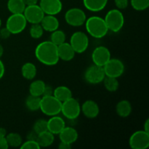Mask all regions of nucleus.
I'll list each match as a JSON object with an SVG mask.
<instances>
[{
    "label": "nucleus",
    "mask_w": 149,
    "mask_h": 149,
    "mask_svg": "<svg viewBox=\"0 0 149 149\" xmlns=\"http://www.w3.org/2000/svg\"><path fill=\"white\" fill-rule=\"evenodd\" d=\"M49 131H45L39 134L36 138V142L39 144L40 148H46L52 145L55 141V137Z\"/></svg>",
    "instance_id": "412c9836"
},
{
    "label": "nucleus",
    "mask_w": 149,
    "mask_h": 149,
    "mask_svg": "<svg viewBox=\"0 0 149 149\" xmlns=\"http://www.w3.org/2000/svg\"><path fill=\"white\" fill-rule=\"evenodd\" d=\"M58 148L60 149H70L71 148V144L61 142L59 143V146H58Z\"/></svg>",
    "instance_id": "ea45409f"
},
{
    "label": "nucleus",
    "mask_w": 149,
    "mask_h": 149,
    "mask_svg": "<svg viewBox=\"0 0 149 149\" xmlns=\"http://www.w3.org/2000/svg\"><path fill=\"white\" fill-rule=\"evenodd\" d=\"M1 18H0V28H1Z\"/></svg>",
    "instance_id": "49530a36"
},
{
    "label": "nucleus",
    "mask_w": 149,
    "mask_h": 149,
    "mask_svg": "<svg viewBox=\"0 0 149 149\" xmlns=\"http://www.w3.org/2000/svg\"><path fill=\"white\" fill-rule=\"evenodd\" d=\"M40 24L44 31L50 33L58 29L60 26L58 19L55 17V15H45L42 21L40 22Z\"/></svg>",
    "instance_id": "6ab92c4d"
},
{
    "label": "nucleus",
    "mask_w": 149,
    "mask_h": 149,
    "mask_svg": "<svg viewBox=\"0 0 149 149\" xmlns=\"http://www.w3.org/2000/svg\"><path fill=\"white\" fill-rule=\"evenodd\" d=\"M132 108L130 102L127 100H120L116 104V113L122 118H126L127 116H129L130 115L131 112H132Z\"/></svg>",
    "instance_id": "4be33fe9"
},
{
    "label": "nucleus",
    "mask_w": 149,
    "mask_h": 149,
    "mask_svg": "<svg viewBox=\"0 0 149 149\" xmlns=\"http://www.w3.org/2000/svg\"><path fill=\"white\" fill-rule=\"evenodd\" d=\"M58 53L59 59L64 61H70L75 56V51L70 43L63 42L58 46Z\"/></svg>",
    "instance_id": "a211bd4d"
},
{
    "label": "nucleus",
    "mask_w": 149,
    "mask_h": 149,
    "mask_svg": "<svg viewBox=\"0 0 149 149\" xmlns=\"http://www.w3.org/2000/svg\"><path fill=\"white\" fill-rule=\"evenodd\" d=\"M62 102L54 95L42 96L41 97L40 110L47 116H52L58 115L61 111Z\"/></svg>",
    "instance_id": "20e7f679"
},
{
    "label": "nucleus",
    "mask_w": 149,
    "mask_h": 149,
    "mask_svg": "<svg viewBox=\"0 0 149 149\" xmlns=\"http://www.w3.org/2000/svg\"><path fill=\"white\" fill-rule=\"evenodd\" d=\"M103 85H104L106 90L109 92H111V93L116 92L119 89V82L118 81L117 78L106 76L104 79H103Z\"/></svg>",
    "instance_id": "bb28decb"
},
{
    "label": "nucleus",
    "mask_w": 149,
    "mask_h": 149,
    "mask_svg": "<svg viewBox=\"0 0 149 149\" xmlns=\"http://www.w3.org/2000/svg\"><path fill=\"white\" fill-rule=\"evenodd\" d=\"M130 147L132 149H146L149 146V133L146 131H135L129 139Z\"/></svg>",
    "instance_id": "9b49d317"
},
{
    "label": "nucleus",
    "mask_w": 149,
    "mask_h": 149,
    "mask_svg": "<svg viewBox=\"0 0 149 149\" xmlns=\"http://www.w3.org/2000/svg\"><path fill=\"white\" fill-rule=\"evenodd\" d=\"M148 127H149V119H147L146 120L145 123H144L143 130L146 131V132H148V133H149V132H148V130H149Z\"/></svg>",
    "instance_id": "37998d69"
},
{
    "label": "nucleus",
    "mask_w": 149,
    "mask_h": 149,
    "mask_svg": "<svg viewBox=\"0 0 149 149\" xmlns=\"http://www.w3.org/2000/svg\"><path fill=\"white\" fill-rule=\"evenodd\" d=\"M81 112L89 119H94L97 117L100 112V109L95 101L87 100L81 106Z\"/></svg>",
    "instance_id": "2eb2a0df"
},
{
    "label": "nucleus",
    "mask_w": 149,
    "mask_h": 149,
    "mask_svg": "<svg viewBox=\"0 0 149 149\" xmlns=\"http://www.w3.org/2000/svg\"><path fill=\"white\" fill-rule=\"evenodd\" d=\"M9 148L5 137H0V149H7Z\"/></svg>",
    "instance_id": "4c0bfd02"
},
{
    "label": "nucleus",
    "mask_w": 149,
    "mask_h": 149,
    "mask_svg": "<svg viewBox=\"0 0 149 149\" xmlns=\"http://www.w3.org/2000/svg\"><path fill=\"white\" fill-rule=\"evenodd\" d=\"M33 130L36 132L38 135L45 131H47V121L43 119L36 120L33 124Z\"/></svg>",
    "instance_id": "473e14b6"
},
{
    "label": "nucleus",
    "mask_w": 149,
    "mask_h": 149,
    "mask_svg": "<svg viewBox=\"0 0 149 149\" xmlns=\"http://www.w3.org/2000/svg\"><path fill=\"white\" fill-rule=\"evenodd\" d=\"M58 135H59L60 141L61 142L66 143L71 145L77 141L79 136L78 132L75 128L66 126L62 130V131Z\"/></svg>",
    "instance_id": "dca6fc26"
},
{
    "label": "nucleus",
    "mask_w": 149,
    "mask_h": 149,
    "mask_svg": "<svg viewBox=\"0 0 149 149\" xmlns=\"http://www.w3.org/2000/svg\"><path fill=\"white\" fill-rule=\"evenodd\" d=\"M4 72H5V68H4V65L2 61L0 59V79L3 77L4 76Z\"/></svg>",
    "instance_id": "a19ab883"
},
{
    "label": "nucleus",
    "mask_w": 149,
    "mask_h": 149,
    "mask_svg": "<svg viewBox=\"0 0 149 149\" xmlns=\"http://www.w3.org/2000/svg\"><path fill=\"white\" fill-rule=\"evenodd\" d=\"M53 95L61 102H63L73 97L72 92L66 86H58L54 90Z\"/></svg>",
    "instance_id": "5701e85b"
},
{
    "label": "nucleus",
    "mask_w": 149,
    "mask_h": 149,
    "mask_svg": "<svg viewBox=\"0 0 149 149\" xmlns=\"http://www.w3.org/2000/svg\"><path fill=\"white\" fill-rule=\"evenodd\" d=\"M65 127V121L58 115L51 116L50 119L47 120V130L53 135H58Z\"/></svg>",
    "instance_id": "f3484780"
},
{
    "label": "nucleus",
    "mask_w": 149,
    "mask_h": 149,
    "mask_svg": "<svg viewBox=\"0 0 149 149\" xmlns=\"http://www.w3.org/2000/svg\"><path fill=\"white\" fill-rule=\"evenodd\" d=\"M106 74L103 67L95 64L90 65L84 72V79L87 83L91 84H97L103 82Z\"/></svg>",
    "instance_id": "1a4fd4ad"
},
{
    "label": "nucleus",
    "mask_w": 149,
    "mask_h": 149,
    "mask_svg": "<svg viewBox=\"0 0 149 149\" xmlns=\"http://www.w3.org/2000/svg\"><path fill=\"white\" fill-rule=\"evenodd\" d=\"M7 135V130L4 128L0 127V137H6Z\"/></svg>",
    "instance_id": "c03bdc74"
},
{
    "label": "nucleus",
    "mask_w": 149,
    "mask_h": 149,
    "mask_svg": "<svg viewBox=\"0 0 149 149\" xmlns=\"http://www.w3.org/2000/svg\"><path fill=\"white\" fill-rule=\"evenodd\" d=\"M70 45L76 53H83L89 46V38L83 31H76L70 38Z\"/></svg>",
    "instance_id": "6e6552de"
},
{
    "label": "nucleus",
    "mask_w": 149,
    "mask_h": 149,
    "mask_svg": "<svg viewBox=\"0 0 149 149\" xmlns=\"http://www.w3.org/2000/svg\"><path fill=\"white\" fill-rule=\"evenodd\" d=\"M65 20L67 24L74 27H79L84 24L87 16L83 10L77 7H74L67 10L65 13Z\"/></svg>",
    "instance_id": "0eeeda50"
},
{
    "label": "nucleus",
    "mask_w": 149,
    "mask_h": 149,
    "mask_svg": "<svg viewBox=\"0 0 149 149\" xmlns=\"http://www.w3.org/2000/svg\"><path fill=\"white\" fill-rule=\"evenodd\" d=\"M62 114L69 120H75L81 113V105L74 97L62 102L61 111Z\"/></svg>",
    "instance_id": "39448f33"
},
{
    "label": "nucleus",
    "mask_w": 149,
    "mask_h": 149,
    "mask_svg": "<svg viewBox=\"0 0 149 149\" xmlns=\"http://www.w3.org/2000/svg\"><path fill=\"white\" fill-rule=\"evenodd\" d=\"M7 6L12 14L23 13L26 7L23 0H8Z\"/></svg>",
    "instance_id": "a878e982"
},
{
    "label": "nucleus",
    "mask_w": 149,
    "mask_h": 149,
    "mask_svg": "<svg viewBox=\"0 0 149 149\" xmlns=\"http://www.w3.org/2000/svg\"><path fill=\"white\" fill-rule=\"evenodd\" d=\"M44 29L42 27L40 23H34L32 24L29 29V33H30L31 37L33 39H40L44 33Z\"/></svg>",
    "instance_id": "7c9ffc66"
},
{
    "label": "nucleus",
    "mask_w": 149,
    "mask_h": 149,
    "mask_svg": "<svg viewBox=\"0 0 149 149\" xmlns=\"http://www.w3.org/2000/svg\"><path fill=\"white\" fill-rule=\"evenodd\" d=\"M51 33H52L50 35V40L49 41H51L55 45L58 46V45H61V44L65 42L66 36H65V33L63 31L57 29V30L54 31Z\"/></svg>",
    "instance_id": "c756f323"
},
{
    "label": "nucleus",
    "mask_w": 149,
    "mask_h": 149,
    "mask_svg": "<svg viewBox=\"0 0 149 149\" xmlns=\"http://www.w3.org/2000/svg\"><path fill=\"white\" fill-rule=\"evenodd\" d=\"M23 1L25 3V4H26V6H29L38 4V1L39 0H23Z\"/></svg>",
    "instance_id": "79ce46f5"
},
{
    "label": "nucleus",
    "mask_w": 149,
    "mask_h": 149,
    "mask_svg": "<svg viewBox=\"0 0 149 149\" xmlns=\"http://www.w3.org/2000/svg\"><path fill=\"white\" fill-rule=\"evenodd\" d=\"M10 35H11V33H10V31H9L6 27L0 29V38H1V39H8L10 36Z\"/></svg>",
    "instance_id": "c9c22d12"
},
{
    "label": "nucleus",
    "mask_w": 149,
    "mask_h": 149,
    "mask_svg": "<svg viewBox=\"0 0 149 149\" xmlns=\"http://www.w3.org/2000/svg\"><path fill=\"white\" fill-rule=\"evenodd\" d=\"M131 6L137 11H143L149 7V0H130Z\"/></svg>",
    "instance_id": "2f4dec72"
},
{
    "label": "nucleus",
    "mask_w": 149,
    "mask_h": 149,
    "mask_svg": "<svg viewBox=\"0 0 149 149\" xmlns=\"http://www.w3.org/2000/svg\"><path fill=\"white\" fill-rule=\"evenodd\" d=\"M4 54V48H3L2 45H0V58H1V56L3 55Z\"/></svg>",
    "instance_id": "a18cd8bd"
},
{
    "label": "nucleus",
    "mask_w": 149,
    "mask_h": 149,
    "mask_svg": "<svg viewBox=\"0 0 149 149\" xmlns=\"http://www.w3.org/2000/svg\"><path fill=\"white\" fill-rule=\"evenodd\" d=\"M27 20L23 13L12 14L7 18L5 27L10 31L11 34H18L25 30Z\"/></svg>",
    "instance_id": "423d86ee"
},
{
    "label": "nucleus",
    "mask_w": 149,
    "mask_h": 149,
    "mask_svg": "<svg viewBox=\"0 0 149 149\" xmlns=\"http://www.w3.org/2000/svg\"><path fill=\"white\" fill-rule=\"evenodd\" d=\"M20 149H39L41 148L39 144L37 143L36 141H30L27 140L25 143L21 144L20 146Z\"/></svg>",
    "instance_id": "72a5a7b5"
},
{
    "label": "nucleus",
    "mask_w": 149,
    "mask_h": 149,
    "mask_svg": "<svg viewBox=\"0 0 149 149\" xmlns=\"http://www.w3.org/2000/svg\"><path fill=\"white\" fill-rule=\"evenodd\" d=\"M111 52L105 46H98L94 49L92 53V61L93 64L103 67V65L111 59Z\"/></svg>",
    "instance_id": "ddd939ff"
},
{
    "label": "nucleus",
    "mask_w": 149,
    "mask_h": 149,
    "mask_svg": "<svg viewBox=\"0 0 149 149\" xmlns=\"http://www.w3.org/2000/svg\"><path fill=\"white\" fill-rule=\"evenodd\" d=\"M40 102L41 97L30 95L26 100V108L29 111H36L39 110V109H40Z\"/></svg>",
    "instance_id": "cd10ccee"
},
{
    "label": "nucleus",
    "mask_w": 149,
    "mask_h": 149,
    "mask_svg": "<svg viewBox=\"0 0 149 149\" xmlns=\"http://www.w3.org/2000/svg\"><path fill=\"white\" fill-rule=\"evenodd\" d=\"M84 24L87 33L95 39L104 37L109 32L104 18L99 16H91L87 18Z\"/></svg>",
    "instance_id": "f03ea898"
},
{
    "label": "nucleus",
    "mask_w": 149,
    "mask_h": 149,
    "mask_svg": "<svg viewBox=\"0 0 149 149\" xmlns=\"http://www.w3.org/2000/svg\"><path fill=\"white\" fill-rule=\"evenodd\" d=\"M104 20L109 31L117 33L125 25V17L119 9L110 10L104 17Z\"/></svg>",
    "instance_id": "7ed1b4c3"
},
{
    "label": "nucleus",
    "mask_w": 149,
    "mask_h": 149,
    "mask_svg": "<svg viewBox=\"0 0 149 149\" xmlns=\"http://www.w3.org/2000/svg\"><path fill=\"white\" fill-rule=\"evenodd\" d=\"M0 39H1V38H0Z\"/></svg>",
    "instance_id": "de8ad7c7"
},
{
    "label": "nucleus",
    "mask_w": 149,
    "mask_h": 149,
    "mask_svg": "<svg viewBox=\"0 0 149 149\" xmlns=\"http://www.w3.org/2000/svg\"><path fill=\"white\" fill-rule=\"evenodd\" d=\"M35 56L41 63L50 66L56 65L60 60L58 46L51 41L40 42L35 49Z\"/></svg>",
    "instance_id": "f257e3e1"
},
{
    "label": "nucleus",
    "mask_w": 149,
    "mask_h": 149,
    "mask_svg": "<svg viewBox=\"0 0 149 149\" xmlns=\"http://www.w3.org/2000/svg\"><path fill=\"white\" fill-rule=\"evenodd\" d=\"M103 70L106 76L118 79L125 72V65L121 60L111 58L103 65Z\"/></svg>",
    "instance_id": "9d476101"
},
{
    "label": "nucleus",
    "mask_w": 149,
    "mask_h": 149,
    "mask_svg": "<svg viewBox=\"0 0 149 149\" xmlns=\"http://www.w3.org/2000/svg\"><path fill=\"white\" fill-rule=\"evenodd\" d=\"M39 5L45 15H56L61 13L63 9L61 0H40Z\"/></svg>",
    "instance_id": "4468645a"
},
{
    "label": "nucleus",
    "mask_w": 149,
    "mask_h": 149,
    "mask_svg": "<svg viewBox=\"0 0 149 149\" xmlns=\"http://www.w3.org/2000/svg\"><path fill=\"white\" fill-rule=\"evenodd\" d=\"M53 88L49 85H45V90H44V93L42 96H49V95H53Z\"/></svg>",
    "instance_id": "e433bc0d"
},
{
    "label": "nucleus",
    "mask_w": 149,
    "mask_h": 149,
    "mask_svg": "<svg viewBox=\"0 0 149 149\" xmlns=\"http://www.w3.org/2000/svg\"><path fill=\"white\" fill-rule=\"evenodd\" d=\"M5 138L7 140L9 147L17 148V147H20L23 143L21 136L16 132H10V133L7 134Z\"/></svg>",
    "instance_id": "c85d7f7f"
},
{
    "label": "nucleus",
    "mask_w": 149,
    "mask_h": 149,
    "mask_svg": "<svg viewBox=\"0 0 149 149\" xmlns=\"http://www.w3.org/2000/svg\"><path fill=\"white\" fill-rule=\"evenodd\" d=\"M23 14L27 22L31 24L40 23L45 16V13L38 4L26 6Z\"/></svg>",
    "instance_id": "f8f14e48"
},
{
    "label": "nucleus",
    "mask_w": 149,
    "mask_h": 149,
    "mask_svg": "<svg viewBox=\"0 0 149 149\" xmlns=\"http://www.w3.org/2000/svg\"><path fill=\"white\" fill-rule=\"evenodd\" d=\"M45 85L46 84H45V81H42V80H34L31 83L30 86H29V93L31 95L42 97Z\"/></svg>",
    "instance_id": "393cba45"
},
{
    "label": "nucleus",
    "mask_w": 149,
    "mask_h": 149,
    "mask_svg": "<svg viewBox=\"0 0 149 149\" xmlns=\"http://www.w3.org/2000/svg\"><path fill=\"white\" fill-rule=\"evenodd\" d=\"M114 3L116 7L119 10H125L128 7L129 1L128 0H114Z\"/></svg>",
    "instance_id": "f704fd0d"
},
{
    "label": "nucleus",
    "mask_w": 149,
    "mask_h": 149,
    "mask_svg": "<svg viewBox=\"0 0 149 149\" xmlns=\"http://www.w3.org/2000/svg\"><path fill=\"white\" fill-rule=\"evenodd\" d=\"M37 69L36 65L31 62H27L21 68V74L23 78L28 80H32L36 77Z\"/></svg>",
    "instance_id": "b1692460"
},
{
    "label": "nucleus",
    "mask_w": 149,
    "mask_h": 149,
    "mask_svg": "<svg viewBox=\"0 0 149 149\" xmlns=\"http://www.w3.org/2000/svg\"><path fill=\"white\" fill-rule=\"evenodd\" d=\"M108 0H83L84 7L89 11L97 13L103 10L107 5Z\"/></svg>",
    "instance_id": "aec40b11"
},
{
    "label": "nucleus",
    "mask_w": 149,
    "mask_h": 149,
    "mask_svg": "<svg viewBox=\"0 0 149 149\" xmlns=\"http://www.w3.org/2000/svg\"><path fill=\"white\" fill-rule=\"evenodd\" d=\"M37 136H38V134L33 130V131H31V132H29V133L27 134L26 138H27V140H30V141H36Z\"/></svg>",
    "instance_id": "58836bf2"
}]
</instances>
